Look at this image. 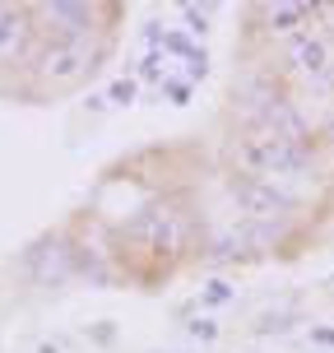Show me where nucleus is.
<instances>
[{
	"instance_id": "1",
	"label": "nucleus",
	"mask_w": 334,
	"mask_h": 353,
	"mask_svg": "<svg viewBox=\"0 0 334 353\" xmlns=\"http://www.w3.org/2000/svg\"><path fill=\"white\" fill-rule=\"evenodd\" d=\"M232 163L237 172L264 176V181H279V176H302L311 163H316V140H283V135H269V130H251L232 144Z\"/></svg>"
},
{
	"instance_id": "2",
	"label": "nucleus",
	"mask_w": 334,
	"mask_h": 353,
	"mask_svg": "<svg viewBox=\"0 0 334 353\" xmlns=\"http://www.w3.org/2000/svg\"><path fill=\"white\" fill-rule=\"evenodd\" d=\"M98 61H103V42H98V37H74V42H42L33 52V65H28V70H33L42 84L65 88V84L88 79V74L98 70Z\"/></svg>"
},
{
	"instance_id": "3",
	"label": "nucleus",
	"mask_w": 334,
	"mask_h": 353,
	"mask_svg": "<svg viewBox=\"0 0 334 353\" xmlns=\"http://www.w3.org/2000/svg\"><path fill=\"white\" fill-rule=\"evenodd\" d=\"M228 195L237 200V210L251 214V219H283V214L298 210V195H288L279 181H264V176L251 172H228Z\"/></svg>"
},
{
	"instance_id": "4",
	"label": "nucleus",
	"mask_w": 334,
	"mask_h": 353,
	"mask_svg": "<svg viewBox=\"0 0 334 353\" xmlns=\"http://www.w3.org/2000/svg\"><path fill=\"white\" fill-rule=\"evenodd\" d=\"M33 23L28 5H0V70L10 65H33Z\"/></svg>"
},
{
	"instance_id": "5",
	"label": "nucleus",
	"mask_w": 334,
	"mask_h": 353,
	"mask_svg": "<svg viewBox=\"0 0 334 353\" xmlns=\"http://www.w3.org/2000/svg\"><path fill=\"white\" fill-rule=\"evenodd\" d=\"M251 19H260V33L293 37L316 19V5H251Z\"/></svg>"
},
{
	"instance_id": "6",
	"label": "nucleus",
	"mask_w": 334,
	"mask_h": 353,
	"mask_svg": "<svg viewBox=\"0 0 334 353\" xmlns=\"http://www.w3.org/2000/svg\"><path fill=\"white\" fill-rule=\"evenodd\" d=\"M288 61H293V65H298L302 74L320 79V74L330 70V47H325V37H320V33L302 28V33L288 37Z\"/></svg>"
},
{
	"instance_id": "7",
	"label": "nucleus",
	"mask_w": 334,
	"mask_h": 353,
	"mask_svg": "<svg viewBox=\"0 0 334 353\" xmlns=\"http://www.w3.org/2000/svg\"><path fill=\"white\" fill-rule=\"evenodd\" d=\"M125 74H135V84H140V88H144V84L158 88L167 74H176V65H172V61H167L163 52H140L135 61H130V65H125Z\"/></svg>"
},
{
	"instance_id": "8",
	"label": "nucleus",
	"mask_w": 334,
	"mask_h": 353,
	"mask_svg": "<svg viewBox=\"0 0 334 353\" xmlns=\"http://www.w3.org/2000/svg\"><path fill=\"white\" fill-rule=\"evenodd\" d=\"M228 302H237V288H232L228 279H218V274H213V279H205V288L195 293V307H205V316H209V312H218V307H228Z\"/></svg>"
},
{
	"instance_id": "9",
	"label": "nucleus",
	"mask_w": 334,
	"mask_h": 353,
	"mask_svg": "<svg viewBox=\"0 0 334 353\" xmlns=\"http://www.w3.org/2000/svg\"><path fill=\"white\" fill-rule=\"evenodd\" d=\"M140 93H144V88L135 84V74H116V79L103 88L107 107H135V103H140Z\"/></svg>"
},
{
	"instance_id": "10",
	"label": "nucleus",
	"mask_w": 334,
	"mask_h": 353,
	"mask_svg": "<svg viewBox=\"0 0 334 353\" xmlns=\"http://www.w3.org/2000/svg\"><path fill=\"white\" fill-rule=\"evenodd\" d=\"M176 19L186 23L181 33L200 42V37H209V23H213V5H205V10H200V5H181V10H176Z\"/></svg>"
},
{
	"instance_id": "11",
	"label": "nucleus",
	"mask_w": 334,
	"mask_h": 353,
	"mask_svg": "<svg viewBox=\"0 0 334 353\" xmlns=\"http://www.w3.org/2000/svg\"><path fill=\"white\" fill-rule=\"evenodd\" d=\"M186 335H191L195 344H213V339L223 335V325H218L213 316H205V312H195V316L186 321Z\"/></svg>"
},
{
	"instance_id": "12",
	"label": "nucleus",
	"mask_w": 334,
	"mask_h": 353,
	"mask_svg": "<svg viewBox=\"0 0 334 353\" xmlns=\"http://www.w3.org/2000/svg\"><path fill=\"white\" fill-rule=\"evenodd\" d=\"M158 93H163V98H167L172 107H191V98H195V84H186L181 74H167V79L158 84Z\"/></svg>"
},
{
	"instance_id": "13",
	"label": "nucleus",
	"mask_w": 334,
	"mask_h": 353,
	"mask_svg": "<svg viewBox=\"0 0 334 353\" xmlns=\"http://www.w3.org/2000/svg\"><path fill=\"white\" fill-rule=\"evenodd\" d=\"M293 325V312H279V316H264L260 325H255V335H283Z\"/></svg>"
},
{
	"instance_id": "14",
	"label": "nucleus",
	"mask_w": 334,
	"mask_h": 353,
	"mask_svg": "<svg viewBox=\"0 0 334 353\" xmlns=\"http://www.w3.org/2000/svg\"><path fill=\"white\" fill-rule=\"evenodd\" d=\"M306 335H311V344H320V349H334V325H311Z\"/></svg>"
},
{
	"instance_id": "15",
	"label": "nucleus",
	"mask_w": 334,
	"mask_h": 353,
	"mask_svg": "<svg viewBox=\"0 0 334 353\" xmlns=\"http://www.w3.org/2000/svg\"><path fill=\"white\" fill-rule=\"evenodd\" d=\"M88 339H98V344H112V339H116V325H112V321H98V325L88 330Z\"/></svg>"
},
{
	"instance_id": "16",
	"label": "nucleus",
	"mask_w": 334,
	"mask_h": 353,
	"mask_svg": "<svg viewBox=\"0 0 334 353\" xmlns=\"http://www.w3.org/2000/svg\"><path fill=\"white\" fill-rule=\"evenodd\" d=\"M84 107H88V112H107V98H103V93H88Z\"/></svg>"
},
{
	"instance_id": "17",
	"label": "nucleus",
	"mask_w": 334,
	"mask_h": 353,
	"mask_svg": "<svg viewBox=\"0 0 334 353\" xmlns=\"http://www.w3.org/2000/svg\"><path fill=\"white\" fill-rule=\"evenodd\" d=\"M37 353H65V344H52L47 339V344H37Z\"/></svg>"
},
{
	"instance_id": "18",
	"label": "nucleus",
	"mask_w": 334,
	"mask_h": 353,
	"mask_svg": "<svg viewBox=\"0 0 334 353\" xmlns=\"http://www.w3.org/2000/svg\"><path fill=\"white\" fill-rule=\"evenodd\" d=\"M325 140H330V144H334V117H330V125H325Z\"/></svg>"
}]
</instances>
